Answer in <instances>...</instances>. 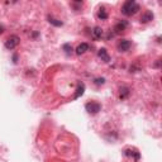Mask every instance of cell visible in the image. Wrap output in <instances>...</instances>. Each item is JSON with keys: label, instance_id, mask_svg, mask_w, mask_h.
<instances>
[{"label": "cell", "instance_id": "6da1fadb", "mask_svg": "<svg viewBox=\"0 0 162 162\" xmlns=\"http://www.w3.org/2000/svg\"><path fill=\"white\" fill-rule=\"evenodd\" d=\"M138 10H140V5H138L137 2H134V0H128V2H126L124 4H123L122 6V14L126 15V17H130V15H134Z\"/></svg>", "mask_w": 162, "mask_h": 162}, {"label": "cell", "instance_id": "7a4b0ae2", "mask_svg": "<svg viewBox=\"0 0 162 162\" xmlns=\"http://www.w3.org/2000/svg\"><path fill=\"white\" fill-rule=\"evenodd\" d=\"M19 42H20L19 37L15 36V34H13V36H10V37L5 41V48H6V50H14V48L19 44Z\"/></svg>", "mask_w": 162, "mask_h": 162}, {"label": "cell", "instance_id": "3957f363", "mask_svg": "<svg viewBox=\"0 0 162 162\" xmlns=\"http://www.w3.org/2000/svg\"><path fill=\"white\" fill-rule=\"evenodd\" d=\"M85 109H86V112L89 114H96L100 112V109H102V105L96 102H89L86 105H85Z\"/></svg>", "mask_w": 162, "mask_h": 162}, {"label": "cell", "instance_id": "277c9868", "mask_svg": "<svg viewBox=\"0 0 162 162\" xmlns=\"http://www.w3.org/2000/svg\"><path fill=\"white\" fill-rule=\"evenodd\" d=\"M130 46H132V42L128 41V40H122L119 43H118V50L120 52H126L130 48Z\"/></svg>", "mask_w": 162, "mask_h": 162}, {"label": "cell", "instance_id": "5b68a950", "mask_svg": "<svg viewBox=\"0 0 162 162\" xmlns=\"http://www.w3.org/2000/svg\"><path fill=\"white\" fill-rule=\"evenodd\" d=\"M98 56L102 58V61H104V62H109L110 61V56L108 55V51L105 48H100L98 52Z\"/></svg>", "mask_w": 162, "mask_h": 162}, {"label": "cell", "instance_id": "8992f818", "mask_svg": "<svg viewBox=\"0 0 162 162\" xmlns=\"http://www.w3.org/2000/svg\"><path fill=\"white\" fill-rule=\"evenodd\" d=\"M91 34H92V38H94V40H100L103 36V29L100 27H95L91 30Z\"/></svg>", "mask_w": 162, "mask_h": 162}, {"label": "cell", "instance_id": "52a82bcc", "mask_svg": "<svg viewBox=\"0 0 162 162\" xmlns=\"http://www.w3.org/2000/svg\"><path fill=\"white\" fill-rule=\"evenodd\" d=\"M127 26H128V23L126 22V20H122V22H119L117 26L114 27V30H115V33H120V32H123L126 28H127Z\"/></svg>", "mask_w": 162, "mask_h": 162}, {"label": "cell", "instance_id": "ba28073f", "mask_svg": "<svg viewBox=\"0 0 162 162\" xmlns=\"http://www.w3.org/2000/svg\"><path fill=\"white\" fill-rule=\"evenodd\" d=\"M88 50H89V44H88V43H81L79 47L76 48V55L80 56V55H82V53L86 52Z\"/></svg>", "mask_w": 162, "mask_h": 162}, {"label": "cell", "instance_id": "9c48e42d", "mask_svg": "<svg viewBox=\"0 0 162 162\" xmlns=\"http://www.w3.org/2000/svg\"><path fill=\"white\" fill-rule=\"evenodd\" d=\"M153 19V14L151 12H146L142 17H141V23H148Z\"/></svg>", "mask_w": 162, "mask_h": 162}, {"label": "cell", "instance_id": "30bf717a", "mask_svg": "<svg viewBox=\"0 0 162 162\" xmlns=\"http://www.w3.org/2000/svg\"><path fill=\"white\" fill-rule=\"evenodd\" d=\"M47 19H48V22L51 23V24H52V26H55V27H62V26H64V23H62V22L58 20V19H56V18H53V17H51V15H48Z\"/></svg>", "mask_w": 162, "mask_h": 162}, {"label": "cell", "instance_id": "8fae6325", "mask_svg": "<svg viewBox=\"0 0 162 162\" xmlns=\"http://www.w3.org/2000/svg\"><path fill=\"white\" fill-rule=\"evenodd\" d=\"M124 155H126V156H130V157H134V160H140V153L136 152V151L129 150V148H127V150L124 151Z\"/></svg>", "mask_w": 162, "mask_h": 162}, {"label": "cell", "instance_id": "7c38bea8", "mask_svg": "<svg viewBox=\"0 0 162 162\" xmlns=\"http://www.w3.org/2000/svg\"><path fill=\"white\" fill-rule=\"evenodd\" d=\"M84 90H85V85L84 84H79L78 89H76V94L74 95V99H78L80 95H82L84 94Z\"/></svg>", "mask_w": 162, "mask_h": 162}, {"label": "cell", "instance_id": "4fadbf2b", "mask_svg": "<svg viewBox=\"0 0 162 162\" xmlns=\"http://www.w3.org/2000/svg\"><path fill=\"white\" fill-rule=\"evenodd\" d=\"M98 18H99V19H102V20H104V19H106V18H108V13L105 12L104 8H100V9H99Z\"/></svg>", "mask_w": 162, "mask_h": 162}, {"label": "cell", "instance_id": "5bb4252c", "mask_svg": "<svg viewBox=\"0 0 162 162\" xmlns=\"http://www.w3.org/2000/svg\"><path fill=\"white\" fill-rule=\"evenodd\" d=\"M128 95H129V89L126 88V86L120 88V95H119V98H120V99H124V98H127Z\"/></svg>", "mask_w": 162, "mask_h": 162}, {"label": "cell", "instance_id": "9a60e30c", "mask_svg": "<svg viewBox=\"0 0 162 162\" xmlns=\"http://www.w3.org/2000/svg\"><path fill=\"white\" fill-rule=\"evenodd\" d=\"M64 50H65V52H66V55H71L72 53V47L70 44H64V47H62Z\"/></svg>", "mask_w": 162, "mask_h": 162}, {"label": "cell", "instance_id": "2e32d148", "mask_svg": "<svg viewBox=\"0 0 162 162\" xmlns=\"http://www.w3.org/2000/svg\"><path fill=\"white\" fill-rule=\"evenodd\" d=\"M72 5L75 6V9H76V10H79V8L82 6V2H75V3H72Z\"/></svg>", "mask_w": 162, "mask_h": 162}, {"label": "cell", "instance_id": "e0dca14e", "mask_svg": "<svg viewBox=\"0 0 162 162\" xmlns=\"http://www.w3.org/2000/svg\"><path fill=\"white\" fill-rule=\"evenodd\" d=\"M104 82H105V80H104L103 78H102V79H100V78H99V79H95V84H96V85H103Z\"/></svg>", "mask_w": 162, "mask_h": 162}]
</instances>
